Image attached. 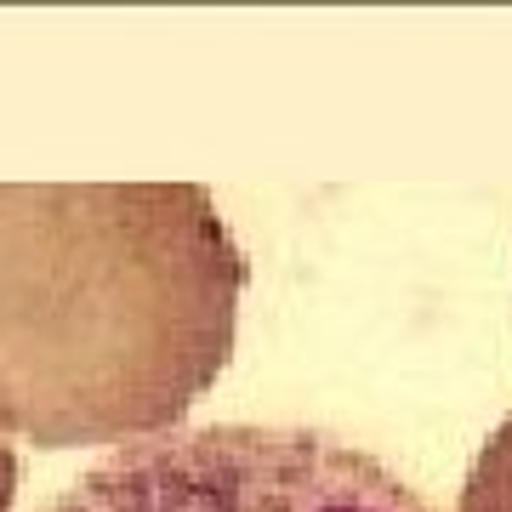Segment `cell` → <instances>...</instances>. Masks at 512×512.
Masks as SVG:
<instances>
[{"mask_svg": "<svg viewBox=\"0 0 512 512\" xmlns=\"http://www.w3.org/2000/svg\"><path fill=\"white\" fill-rule=\"evenodd\" d=\"M456 512H512V416L490 433V444L473 456V473L461 484Z\"/></svg>", "mask_w": 512, "mask_h": 512, "instance_id": "3957f363", "label": "cell"}, {"mask_svg": "<svg viewBox=\"0 0 512 512\" xmlns=\"http://www.w3.org/2000/svg\"><path fill=\"white\" fill-rule=\"evenodd\" d=\"M245 279L200 183H0V439L177 433L228 370Z\"/></svg>", "mask_w": 512, "mask_h": 512, "instance_id": "6da1fadb", "label": "cell"}, {"mask_svg": "<svg viewBox=\"0 0 512 512\" xmlns=\"http://www.w3.org/2000/svg\"><path fill=\"white\" fill-rule=\"evenodd\" d=\"M35 512H439L365 444L319 427H177L120 444Z\"/></svg>", "mask_w": 512, "mask_h": 512, "instance_id": "7a4b0ae2", "label": "cell"}, {"mask_svg": "<svg viewBox=\"0 0 512 512\" xmlns=\"http://www.w3.org/2000/svg\"><path fill=\"white\" fill-rule=\"evenodd\" d=\"M12 495H18V456L0 439V512H12Z\"/></svg>", "mask_w": 512, "mask_h": 512, "instance_id": "277c9868", "label": "cell"}]
</instances>
